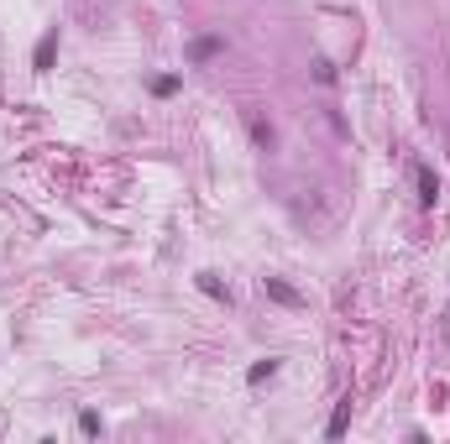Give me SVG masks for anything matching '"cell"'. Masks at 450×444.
Instances as JSON below:
<instances>
[{
    "label": "cell",
    "instance_id": "8992f818",
    "mask_svg": "<svg viewBox=\"0 0 450 444\" xmlns=\"http://www.w3.org/2000/svg\"><path fill=\"white\" fill-rule=\"evenodd\" d=\"M272 371H278V361H257V366H251V382H267Z\"/></svg>",
    "mask_w": 450,
    "mask_h": 444
},
{
    "label": "cell",
    "instance_id": "3957f363",
    "mask_svg": "<svg viewBox=\"0 0 450 444\" xmlns=\"http://www.w3.org/2000/svg\"><path fill=\"white\" fill-rule=\"evenodd\" d=\"M52 48H58V31H48V37L37 42V73H48V63H52Z\"/></svg>",
    "mask_w": 450,
    "mask_h": 444
},
{
    "label": "cell",
    "instance_id": "7a4b0ae2",
    "mask_svg": "<svg viewBox=\"0 0 450 444\" xmlns=\"http://www.w3.org/2000/svg\"><path fill=\"white\" fill-rule=\"evenodd\" d=\"M414 178H419V199H424V204H435V199H440V183H435V173H430V168H419Z\"/></svg>",
    "mask_w": 450,
    "mask_h": 444
},
{
    "label": "cell",
    "instance_id": "6da1fadb",
    "mask_svg": "<svg viewBox=\"0 0 450 444\" xmlns=\"http://www.w3.org/2000/svg\"><path fill=\"white\" fill-rule=\"evenodd\" d=\"M267 293H272V298H278V303H288V308H299V303H304V298H299V293H293V287H288V282H278V277H267Z\"/></svg>",
    "mask_w": 450,
    "mask_h": 444
},
{
    "label": "cell",
    "instance_id": "52a82bcc",
    "mask_svg": "<svg viewBox=\"0 0 450 444\" xmlns=\"http://www.w3.org/2000/svg\"><path fill=\"white\" fill-rule=\"evenodd\" d=\"M173 89H178V79H173V73H168V79H152V94H173Z\"/></svg>",
    "mask_w": 450,
    "mask_h": 444
},
{
    "label": "cell",
    "instance_id": "277c9868",
    "mask_svg": "<svg viewBox=\"0 0 450 444\" xmlns=\"http://www.w3.org/2000/svg\"><path fill=\"white\" fill-rule=\"evenodd\" d=\"M346 424H351V403H340V408H335V418H330V429H325V434H330V439H340V434H346Z\"/></svg>",
    "mask_w": 450,
    "mask_h": 444
},
{
    "label": "cell",
    "instance_id": "5b68a950",
    "mask_svg": "<svg viewBox=\"0 0 450 444\" xmlns=\"http://www.w3.org/2000/svg\"><path fill=\"white\" fill-rule=\"evenodd\" d=\"M215 52H220V37H199V42H194V63L215 58Z\"/></svg>",
    "mask_w": 450,
    "mask_h": 444
}]
</instances>
